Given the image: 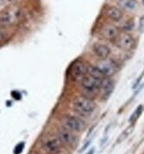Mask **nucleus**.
<instances>
[{
    "instance_id": "dca6fc26",
    "label": "nucleus",
    "mask_w": 144,
    "mask_h": 154,
    "mask_svg": "<svg viewBox=\"0 0 144 154\" xmlns=\"http://www.w3.org/2000/svg\"><path fill=\"white\" fill-rule=\"evenodd\" d=\"M142 112V106H138V107L136 108V110L134 111V113L132 114V116L130 117V122H135V121L139 118V116L141 115Z\"/></svg>"
},
{
    "instance_id": "0eeeda50",
    "label": "nucleus",
    "mask_w": 144,
    "mask_h": 154,
    "mask_svg": "<svg viewBox=\"0 0 144 154\" xmlns=\"http://www.w3.org/2000/svg\"><path fill=\"white\" fill-rule=\"evenodd\" d=\"M58 137L61 141L62 144H64L69 147L75 146L78 143V137L75 134L70 130H67L64 128H60L57 134Z\"/></svg>"
},
{
    "instance_id": "6ab92c4d",
    "label": "nucleus",
    "mask_w": 144,
    "mask_h": 154,
    "mask_svg": "<svg viewBox=\"0 0 144 154\" xmlns=\"http://www.w3.org/2000/svg\"><path fill=\"white\" fill-rule=\"evenodd\" d=\"M23 147H24V143H20V144H18L16 146V149H15V151H14V153L15 154H20L21 152H22V150H23Z\"/></svg>"
},
{
    "instance_id": "ddd939ff",
    "label": "nucleus",
    "mask_w": 144,
    "mask_h": 154,
    "mask_svg": "<svg viewBox=\"0 0 144 154\" xmlns=\"http://www.w3.org/2000/svg\"><path fill=\"white\" fill-rule=\"evenodd\" d=\"M105 15L114 21H118L123 18V12L116 6H109L105 11Z\"/></svg>"
},
{
    "instance_id": "4be33fe9",
    "label": "nucleus",
    "mask_w": 144,
    "mask_h": 154,
    "mask_svg": "<svg viewBox=\"0 0 144 154\" xmlns=\"http://www.w3.org/2000/svg\"><path fill=\"white\" fill-rule=\"evenodd\" d=\"M93 152H94V150L92 149V150H90V151H89V152H88L87 154H93Z\"/></svg>"
},
{
    "instance_id": "423d86ee",
    "label": "nucleus",
    "mask_w": 144,
    "mask_h": 154,
    "mask_svg": "<svg viewBox=\"0 0 144 154\" xmlns=\"http://www.w3.org/2000/svg\"><path fill=\"white\" fill-rule=\"evenodd\" d=\"M96 66L102 71L105 77H111L115 75L118 71V66L116 62L107 58L105 60H101L96 63Z\"/></svg>"
},
{
    "instance_id": "2eb2a0df",
    "label": "nucleus",
    "mask_w": 144,
    "mask_h": 154,
    "mask_svg": "<svg viewBox=\"0 0 144 154\" xmlns=\"http://www.w3.org/2000/svg\"><path fill=\"white\" fill-rule=\"evenodd\" d=\"M87 75L94 77V78H96L97 80H100V81H102L103 79L105 78L104 75L102 73V71L96 66V65H88Z\"/></svg>"
},
{
    "instance_id": "a211bd4d",
    "label": "nucleus",
    "mask_w": 144,
    "mask_h": 154,
    "mask_svg": "<svg viewBox=\"0 0 144 154\" xmlns=\"http://www.w3.org/2000/svg\"><path fill=\"white\" fill-rule=\"evenodd\" d=\"M134 21L133 20H128L127 21L123 26H122V29L124 31H131L133 30V29H134Z\"/></svg>"
},
{
    "instance_id": "9d476101",
    "label": "nucleus",
    "mask_w": 144,
    "mask_h": 154,
    "mask_svg": "<svg viewBox=\"0 0 144 154\" xmlns=\"http://www.w3.org/2000/svg\"><path fill=\"white\" fill-rule=\"evenodd\" d=\"M19 12L12 9H5L0 12V25L10 26L14 24L18 19Z\"/></svg>"
},
{
    "instance_id": "aec40b11",
    "label": "nucleus",
    "mask_w": 144,
    "mask_h": 154,
    "mask_svg": "<svg viewBox=\"0 0 144 154\" xmlns=\"http://www.w3.org/2000/svg\"><path fill=\"white\" fill-rule=\"evenodd\" d=\"M139 29L142 33L144 32V16L140 19V24H139Z\"/></svg>"
},
{
    "instance_id": "f03ea898",
    "label": "nucleus",
    "mask_w": 144,
    "mask_h": 154,
    "mask_svg": "<svg viewBox=\"0 0 144 154\" xmlns=\"http://www.w3.org/2000/svg\"><path fill=\"white\" fill-rule=\"evenodd\" d=\"M72 106L74 111H75L77 113L83 116H87L94 112L96 108V105L94 99L80 95L74 99Z\"/></svg>"
},
{
    "instance_id": "9b49d317",
    "label": "nucleus",
    "mask_w": 144,
    "mask_h": 154,
    "mask_svg": "<svg viewBox=\"0 0 144 154\" xmlns=\"http://www.w3.org/2000/svg\"><path fill=\"white\" fill-rule=\"evenodd\" d=\"M92 50H93L94 54L96 55V57L99 60L109 58L111 54L110 47L101 43H95L92 46Z\"/></svg>"
},
{
    "instance_id": "6e6552de",
    "label": "nucleus",
    "mask_w": 144,
    "mask_h": 154,
    "mask_svg": "<svg viewBox=\"0 0 144 154\" xmlns=\"http://www.w3.org/2000/svg\"><path fill=\"white\" fill-rule=\"evenodd\" d=\"M116 45L123 51H131L135 45V39L129 33L118 35L116 40Z\"/></svg>"
},
{
    "instance_id": "f257e3e1",
    "label": "nucleus",
    "mask_w": 144,
    "mask_h": 154,
    "mask_svg": "<svg viewBox=\"0 0 144 154\" xmlns=\"http://www.w3.org/2000/svg\"><path fill=\"white\" fill-rule=\"evenodd\" d=\"M101 81L87 75L80 82V95L94 99L99 95Z\"/></svg>"
},
{
    "instance_id": "1a4fd4ad",
    "label": "nucleus",
    "mask_w": 144,
    "mask_h": 154,
    "mask_svg": "<svg viewBox=\"0 0 144 154\" xmlns=\"http://www.w3.org/2000/svg\"><path fill=\"white\" fill-rule=\"evenodd\" d=\"M114 90V82L111 77H105L101 81L100 89H99V96L102 100H107L112 95Z\"/></svg>"
},
{
    "instance_id": "7ed1b4c3",
    "label": "nucleus",
    "mask_w": 144,
    "mask_h": 154,
    "mask_svg": "<svg viewBox=\"0 0 144 154\" xmlns=\"http://www.w3.org/2000/svg\"><path fill=\"white\" fill-rule=\"evenodd\" d=\"M88 65L82 60H77L74 62L69 69V78L73 82L80 83L87 75Z\"/></svg>"
},
{
    "instance_id": "f3484780",
    "label": "nucleus",
    "mask_w": 144,
    "mask_h": 154,
    "mask_svg": "<svg viewBox=\"0 0 144 154\" xmlns=\"http://www.w3.org/2000/svg\"><path fill=\"white\" fill-rule=\"evenodd\" d=\"M133 129H134V127L133 126H130L129 128H128L121 135H120V137H118V143H120V142H122V141H124L125 139L128 137V136L132 133V131H133Z\"/></svg>"
},
{
    "instance_id": "4468645a",
    "label": "nucleus",
    "mask_w": 144,
    "mask_h": 154,
    "mask_svg": "<svg viewBox=\"0 0 144 154\" xmlns=\"http://www.w3.org/2000/svg\"><path fill=\"white\" fill-rule=\"evenodd\" d=\"M118 5L120 7V9L128 12H133L136 10L138 7L136 0H118Z\"/></svg>"
},
{
    "instance_id": "39448f33",
    "label": "nucleus",
    "mask_w": 144,
    "mask_h": 154,
    "mask_svg": "<svg viewBox=\"0 0 144 154\" xmlns=\"http://www.w3.org/2000/svg\"><path fill=\"white\" fill-rule=\"evenodd\" d=\"M43 149L49 154H58L62 148V143L58 136H49L43 141Z\"/></svg>"
},
{
    "instance_id": "412c9836",
    "label": "nucleus",
    "mask_w": 144,
    "mask_h": 154,
    "mask_svg": "<svg viewBox=\"0 0 144 154\" xmlns=\"http://www.w3.org/2000/svg\"><path fill=\"white\" fill-rule=\"evenodd\" d=\"M0 1H2V3H4V4H13V3H14L16 0H0Z\"/></svg>"
},
{
    "instance_id": "20e7f679",
    "label": "nucleus",
    "mask_w": 144,
    "mask_h": 154,
    "mask_svg": "<svg viewBox=\"0 0 144 154\" xmlns=\"http://www.w3.org/2000/svg\"><path fill=\"white\" fill-rule=\"evenodd\" d=\"M61 125H62V128H64L67 130H70L74 133L81 132L86 128L85 123L80 119L73 115L64 116L61 120Z\"/></svg>"
},
{
    "instance_id": "5701e85b",
    "label": "nucleus",
    "mask_w": 144,
    "mask_h": 154,
    "mask_svg": "<svg viewBox=\"0 0 144 154\" xmlns=\"http://www.w3.org/2000/svg\"><path fill=\"white\" fill-rule=\"evenodd\" d=\"M142 4H143V5H144V0H142Z\"/></svg>"
},
{
    "instance_id": "f8f14e48",
    "label": "nucleus",
    "mask_w": 144,
    "mask_h": 154,
    "mask_svg": "<svg viewBox=\"0 0 144 154\" xmlns=\"http://www.w3.org/2000/svg\"><path fill=\"white\" fill-rule=\"evenodd\" d=\"M100 35L106 40H114L118 36V29L112 24H106L102 27Z\"/></svg>"
}]
</instances>
